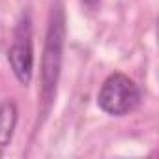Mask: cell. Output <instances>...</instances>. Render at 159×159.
I'll return each mask as SVG.
<instances>
[{
    "label": "cell",
    "mask_w": 159,
    "mask_h": 159,
    "mask_svg": "<svg viewBox=\"0 0 159 159\" xmlns=\"http://www.w3.org/2000/svg\"><path fill=\"white\" fill-rule=\"evenodd\" d=\"M83 4H84L86 8H90V10H96V8L101 4V0H83Z\"/></svg>",
    "instance_id": "5"
},
{
    "label": "cell",
    "mask_w": 159,
    "mask_h": 159,
    "mask_svg": "<svg viewBox=\"0 0 159 159\" xmlns=\"http://www.w3.org/2000/svg\"><path fill=\"white\" fill-rule=\"evenodd\" d=\"M64 41H66V19L64 10L60 4H56L51 11L47 34H45V45L41 54V103H43V114L49 112L52 99L56 96V86L62 71V58H64Z\"/></svg>",
    "instance_id": "1"
},
{
    "label": "cell",
    "mask_w": 159,
    "mask_h": 159,
    "mask_svg": "<svg viewBox=\"0 0 159 159\" xmlns=\"http://www.w3.org/2000/svg\"><path fill=\"white\" fill-rule=\"evenodd\" d=\"M140 105V90L122 71L111 73L98 94V107L109 116H127Z\"/></svg>",
    "instance_id": "2"
},
{
    "label": "cell",
    "mask_w": 159,
    "mask_h": 159,
    "mask_svg": "<svg viewBox=\"0 0 159 159\" xmlns=\"http://www.w3.org/2000/svg\"><path fill=\"white\" fill-rule=\"evenodd\" d=\"M8 62L15 79L23 84H30L34 73V47H32V23L30 15L23 13L13 32V43L8 49Z\"/></svg>",
    "instance_id": "3"
},
{
    "label": "cell",
    "mask_w": 159,
    "mask_h": 159,
    "mask_svg": "<svg viewBox=\"0 0 159 159\" xmlns=\"http://www.w3.org/2000/svg\"><path fill=\"white\" fill-rule=\"evenodd\" d=\"M17 120H19V111L15 101L2 99L0 101V148L10 146L17 127Z\"/></svg>",
    "instance_id": "4"
}]
</instances>
